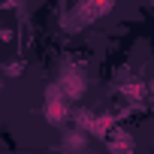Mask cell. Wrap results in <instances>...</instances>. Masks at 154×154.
Returning a JSON list of instances; mask_svg holds the SVG:
<instances>
[{
    "instance_id": "cell-5",
    "label": "cell",
    "mask_w": 154,
    "mask_h": 154,
    "mask_svg": "<svg viewBox=\"0 0 154 154\" xmlns=\"http://www.w3.org/2000/svg\"><path fill=\"white\" fill-rule=\"evenodd\" d=\"M124 94H127V97H136V100H139V97L145 94V85H142V82H127V85H124Z\"/></svg>"
},
{
    "instance_id": "cell-1",
    "label": "cell",
    "mask_w": 154,
    "mask_h": 154,
    "mask_svg": "<svg viewBox=\"0 0 154 154\" xmlns=\"http://www.w3.org/2000/svg\"><path fill=\"white\" fill-rule=\"evenodd\" d=\"M60 94L69 97V100H79L85 94V75L75 72V69H63V75H60Z\"/></svg>"
},
{
    "instance_id": "cell-6",
    "label": "cell",
    "mask_w": 154,
    "mask_h": 154,
    "mask_svg": "<svg viewBox=\"0 0 154 154\" xmlns=\"http://www.w3.org/2000/svg\"><path fill=\"white\" fill-rule=\"evenodd\" d=\"M148 88H151V94H154V79H151V85H148Z\"/></svg>"
},
{
    "instance_id": "cell-2",
    "label": "cell",
    "mask_w": 154,
    "mask_h": 154,
    "mask_svg": "<svg viewBox=\"0 0 154 154\" xmlns=\"http://www.w3.org/2000/svg\"><path fill=\"white\" fill-rule=\"evenodd\" d=\"M45 121L54 124V127H60V124L66 121V100H63L60 91H51V94H48V103H45Z\"/></svg>"
},
{
    "instance_id": "cell-4",
    "label": "cell",
    "mask_w": 154,
    "mask_h": 154,
    "mask_svg": "<svg viewBox=\"0 0 154 154\" xmlns=\"http://www.w3.org/2000/svg\"><path fill=\"white\" fill-rule=\"evenodd\" d=\"M63 142H66V148H72V151H82V148L88 145V136H85V133H69V136H63Z\"/></svg>"
},
{
    "instance_id": "cell-3",
    "label": "cell",
    "mask_w": 154,
    "mask_h": 154,
    "mask_svg": "<svg viewBox=\"0 0 154 154\" xmlns=\"http://www.w3.org/2000/svg\"><path fill=\"white\" fill-rule=\"evenodd\" d=\"M112 0H91V6H85V18H100L103 12H109Z\"/></svg>"
}]
</instances>
